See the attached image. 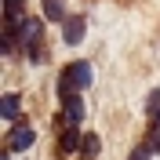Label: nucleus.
Here are the masks:
<instances>
[{
	"label": "nucleus",
	"instance_id": "nucleus-6",
	"mask_svg": "<svg viewBox=\"0 0 160 160\" xmlns=\"http://www.w3.org/2000/svg\"><path fill=\"white\" fill-rule=\"evenodd\" d=\"M22 44V33H18V22H4V37H0V51L11 55V51Z\"/></svg>",
	"mask_w": 160,
	"mask_h": 160
},
{
	"label": "nucleus",
	"instance_id": "nucleus-11",
	"mask_svg": "<svg viewBox=\"0 0 160 160\" xmlns=\"http://www.w3.org/2000/svg\"><path fill=\"white\" fill-rule=\"evenodd\" d=\"M149 157H153V149H149V146H138V149L131 153V160H149Z\"/></svg>",
	"mask_w": 160,
	"mask_h": 160
},
{
	"label": "nucleus",
	"instance_id": "nucleus-4",
	"mask_svg": "<svg viewBox=\"0 0 160 160\" xmlns=\"http://www.w3.org/2000/svg\"><path fill=\"white\" fill-rule=\"evenodd\" d=\"M84 29H88L84 15H69V18L62 22V40H66V44H80V40H84Z\"/></svg>",
	"mask_w": 160,
	"mask_h": 160
},
{
	"label": "nucleus",
	"instance_id": "nucleus-3",
	"mask_svg": "<svg viewBox=\"0 0 160 160\" xmlns=\"http://www.w3.org/2000/svg\"><path fill=\"white\" fill-rule=\"evenodd\" d=\"M33 128L29 124H11V131H8V149H29L33 146Z\"/></svg>",
	"mask_w": 160,
	"mask_h": 160
},
{
	"label": "nucleus",
	"instance_id": "nucleus-12",
	"mask_svg": "<svg viewBox=\"0 0 160 160\" xmlns=\"http://www.w3.org/2000/svg\"><path fill=\"white\" fill-rule=\"evenodd\" d=\"M146 146H149L153 153H160V135H157V131H153V135H149V142H146Z\"/></svg>",
	"mask_w": 160,
	"mask_h": 160
},
{
	"label": "nucleus",
	"instance_id": "nucleus-2",
	"mask_svg": "<svg viewBox=\"0 0 160 160\" xmlns=\"http://www.w3.org/2000/svg\"><path fill=\"white\" fill-rule=\"evenodd\" d=\"M62 80H69V88H77L84 95V88L91 84V66L88 62H69L66 69H62Z\"/></svg>",
	"mask_w": 160,
	"mask_h": 160
},
{
	"label": "nucleus",
	"instance_id": "nucleus-1",
	"mask_svg": "<svg viewBox=\"0 0 160 160\" xmlns=\"http://www.w3.org/2000/svg\"><path fill=\"white\" fill-rule=\"evenodd\" d=\"M18 33H22V48H26V55L37 62L40 58V33H44L40 18H22L18 22Z\"/></svg>",
	"mask_w": 160,
	"mask_h": 160
},
{
	"label": "nucleus",
	"instance_id": "nucleus-7",
	"mask_svg": "<svg viewBox=\"0 0 160 160\" xmlns=\"http://www.w3.org/2000/svg\"><path fill=\"white\" fill-rule=\"evenodd\" d=\"M26 18V0H4V22H22Z\"/></svg>",
	"mask_w": 160,
	"mask_h": 160
},
{
	"label": "nucleus",
	"instance_id": "nucleus-13",
	"mask_svg": "<svg viewBox=\"0 0 160 160\" xmlns=\"http://www.w3.org/2000/svg\"><path fill=\"white\" fill-rule=\"evenodd\" d=\"M149 128H153V131H157V128H160V106H157V109H153V113H149Z\"/></svg>",
	"mask_w": 160,
	"mask_h": 160
},
{
	"label": "nucleus",
	"instance_id": "nucleus-10",
	"mask_svg": "<svg viewBox=\"0 0 160 160\" xmlns=\"http://www.w3.org/2000/svg\"><path fill=\"white\" fill-rule=\"evenodd\" d=\"M80 149H84V157H98V149H102V142H98V135H91V131H88V135H84V142H80Z\"/></svg>",
	"mask_w": 160,
	"mask_h": 160
},
{
	"label": "nucleus",
	"instance_id": "nucleus-5",
	"mask_svg": "<svg viewBox=\"0 0 160 160\" xmlns=\"http://www.w3.org/2000/svg\"><path fill=\"white\" fill-rule=\"evenodd\" d=\"M80 142H84L80 128H62V138H58V157H73V153L80 149Z\"/></svg>",
	"mask_w": 160,
	"mask_h": 160
},
{
	"label": "nucleus",
	"instance_id": "nucleus-9",
	"mask_svg": "<svg viewBox=\"0 0 160 160\" xmlns=\"http://www.w3.org/2000/svg\"><path fill=\"white\" fill-rule=\"evenodd\" d=\"M44 15H48L51 22H66L69 15H66V4L62 0H44Z\"/></svg>",
	"mask_w": 160,
	"mask_h": 160
},
{
	"label": "nucleus",
	"instance_id": "nucleus-8",
	"mask_svg": "<svg viewBox=\"0 0 160 160\" xmlns=\"http://www.w3.org/2000/svg\"><path fill=\"white\" fill-rule=\"evenodd\" d=\"M0 113H4V120H8V124H15V120H18V95H15V91H11V95H4Z\"/></svg>",
	"mask_w": 160,
	"mask_h": 160
}]
</instances>
